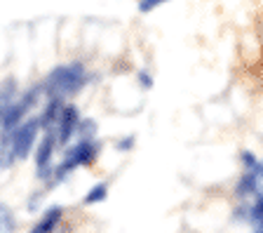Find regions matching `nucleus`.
I'll use <instances>...</instances> for the list:
<instances>
[{"mask_svg":"<svg viewBox=\"0 0 263 233\" xmlns=\"http://www.w3.org/2000/svg\"><path fill=\"white\" fill-rule=\"evenodd\" d=\"M87 83V73H85V66L82 64H66V66H57L54 71L45 78L43 89L49 97H68L76 95L82 85Z\"/></svg>","mask_w":263,"mask_h":233,"instance_id":"obj_1","label":"nucleus"},{"mask_svg":"<svg viewBox=\"0 0 263 233\" xmlns=\"http://www.w3.org/2000/svg\"><path fill=\"white\" fill-rule=\"evenodd\" d=\"M43 92H45L43 85H35V87L28 89L22 99H14V101H12L10 109H7L5 116H3V120H0V125H3V132H12V130L19 128V125L24 122V118H26V113L31 111L35 104H38V99H40V95H43Z\"/></svg>","mask_w":263,"mask_h":233,"instance_id":"obj_2","label":"nucleus"},{"mask_svg":"<svg viewBox=\"0 0 263 233\" xmlns=\"http://www.w3.org/2000/svg\"><path fill=\"white\" fill-rule=\"evenodd\" d=\"M97 151H99L97 141H92V139H80V141L66 153L64 163H61L59 170H57V179H61L64 174H68L71 170H76V167H80V165H89V163L94 160Z\"/></svg>","mask_w":263,"mask_h":233,"instance_id":"obj_3","label":"nucleus"},{"mask_svg":"<svg viewBox=\"0 0 263 233\" xmlns=\"http://www.w3.org/2000/svg\"><path fill=\"white\" fill-rule=\"evenodd\" d=\"M38 130H40V118H28V120H24L16 130H12V134H14V158L16 160H24V158L31 153Z\"/></svg>","mask_w":263,"mask_h":233,"instance_id":"obj_4","label":"nucleus"},{"mask_svg":"<svg viewBox=\"0 0 263 233\" xmlns=\"http://www.w3.org/2000/svg\"><path fill=\"white\" fill-rule=\"evenodd\" d=\"M78 125H80V116H78L76 106H64L59 120H57V141L59 144H68V139L78 132Z\"/></svg>","mask_w":263,"mask_h":233,"instance_id":"obj_5","label":"nucleus"},{"mask_svg":"<svg viewBox=\"0 0 263 233\" xmlns=\"http://www.w3.org/2000/svg\"><path fill=\"white\" fill-rule=\"evenodd\" d=\"M54 141H57V132L54 130H49L45 134V139L38 144V153H35V170H38L40 177L49 172V160H52V153H54Z\"/></svg>","mask_w":263,"mask_h":233,"instance_id":"obj_6","label":"nucleus"},{"mask_svg":"<svg viewBox=\"0 0 263 233\" xmlns=\"http://www.w3.org/2000/svg\"><path fill=\"white\" fill-rule=\"evenodd\" d=\"M61 101H64L61 97H49L43 116H40V128H45V130H54L57 128V120H59L61 111H64V104H61Z\"/></svg>","mask_w":263,"mask_h":233,"instance_id":"obj_7","label":"nucleus"},{"mask_svg":"<svg viewBox=\"0 0 263 233\" xmlns=\"http://www.w3.org/2000/svg\"><path fill=\"white\" fill-rule=\"evenodd\" d=\"M14 160V134L3 132V139H0V170H7Z\"/></svg>","mask_w":263,"mask_h":233,"instance_id":"obj_8","label":"nucleus"},{"mask_svg":"<svg viewBox=\"0 0 263 233\" xmlns=\"http://www.w3.org/2000/svg\"><path fill=\"white\" fill-rule=\"evenodd\" d=\"M61 214H64V210H61V207H52V210H47L43 214V219H40V224L33 228L31 233H52L57 228V224H59Z\"/></svg>","mask_w":263,"mask_h":233,"instance_id":"obj_9","label":"nucleus"},{"mask_svg":"<svg viewBox=\"0 0 263 233\" xmlns=\"http://www.w3.org/2000/svg\"><path fill=\"white\" fill-rule=\"evenodd\" d=\"M16 222H14V214L7 205H0V233H14Z\"/></svg>","mask_w":263,"mask_h":233,"instance_id":"obj_10","label":"nucleus"},{"mask_svg":"<svg viewBox=\"0 0 263 233\" xmlns=\"http://www.w3.org/2000/svg\"><path fill=\"white\" fill-rule=\"evenodd\" d=\"M106 195H108V186H106V184H97V186L85 195V203H87V205H92V203H101V200H106Z\"/></svg>","mask_w":263,"mask_h":233,"instance_id":"obj_11","label":"nucleus"},{"mask_svg":"<svg viewBox=\"0 0 263 233\" xmlns=\"http://www.w3.org/2000/svg\"><path fill=\"white\" fill-rule=\"evenodd\" d=\"M252 217H254V222H256V226H258V233H263V198L256 200V205L252 207Z\"/></svg>","mask_w":263,"mask_h":233,"instance_id":"obj_12","label":"nucleus"},{"mask_svg":"<svg viewBox=\"0 0 263 233\" xmlns=\"http://www.w3.org/2000/svg\"><path fill=\"white\" fill-rule=\"evenodd\" d=\"M167 0H139V12H143V14H148V12H153L155 7L164 5Z\"/></svg>","mask_w":263,"mask_h":233,"instance_id":"obj_13","label":"nucleus"},{"mask_svg":"<svg viewBox=\"0 0 263 233\" xmlns=\"http://www.w3.org/2000/svg\"><path fill=\"white\" fill-rule=\"evenodd\" d=\"M139 80H141L143 87H151V85H153V80L148 78V73H141V76H139Z\"/></svg>","mask_w":263,"mask_h":233,"instance_id":"obj_14","label":"nucleus"},{"mask_svg":"<svg viewBox=\"0 0 263 233\" xmlns=\"http://www.w3.org/2000/svg\"><path fill=\"white\" fill-rule=\"evenodd\" d=\"M0 120H3V113H0Z\"/></svg>","mask_w":263,"mask_h":233,"instance_id":"obj_15","label":"nucleus"}]
</instances>
